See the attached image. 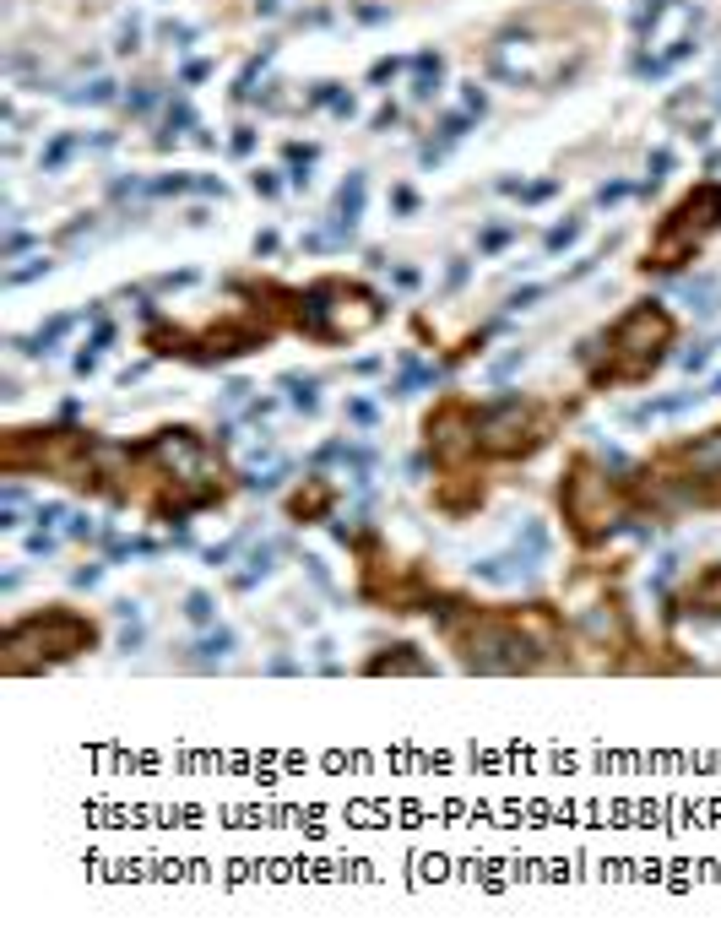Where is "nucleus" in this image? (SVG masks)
I'll return each instance as SVG.
<instances>
[{
	"mask_svg": "<svg viewBox=\"0 0 721 949\" xmlns=\"http://www.w3.org/2000/svg\"><path fill=\"white\" fill-rule=\"evenodd\" d=\"M451 608L456 602L440 608V629L462 652V668H472V673H532V668H542V646L521 629V618H494V613H478V608H467V618H456Z\"/></svg>",
	"mask_w": 721,
	"mask_h": 949,
	"instance_id": "obj_1",
	"label": "nucleus"
},
{
	"mask_svg": "<svg viewBox=\"0 0 721 949\" xmlns=\"http://www.w3.org/2000/svg\"><path fill=\"white\" fill-rule=\"evenodd\" d=\"M92 646H98L92 618H82L71 608H44V613H28L6 629V673H39V668L71 662Z\"/></svg>",
	"mask_w": 721,
	"mask_h": 949,
	"instance_id": "obj_2",
	"label": "nucleus"
},
{
	"mask_svg": "<svg viewBox=\"0 0 721 949\" xmlns=\"http://www.w3.org/2000/svg\"><path fill=\"white\" fill-rule=\"evenodd\" d=\"M667 348H673V315L656 298H646V304H635L624 321L608 332V353L624 359V364L608 369L602 380H646L651 369H662Z\"/></svg>",
	"mask_w": 721,
	"mask_h": 949,
	"instance_id": "obj_3",
	"label": "nucleus"
},
{
	"mask_svg": "<svg viewBox=\"0 0 721 949\" xmlns=\"http://www.w3.org/2000/svg\"><path fill=\"white\" fill-rule=\"evenodd\" d=\"M472 418H478V450H483V456L515 461V456H532L537 445H548V412H542L537 402L515 396V391H505V396L472 407Z\"/></svg>",
	"mask_w": 721,
	"mask_h": 949,
	"instance_id": "obj_4",
	"label": "nucleus"
},
{
	"mask_svg": "<svg viewBox=\"0 0 721 949\" xmlns=\"http://www.w3.org/2000/svg\"><path fill=\"white\" fill-rule=\"evenodd\" d=\"M558 500H564V516L575 521V532H581L586 543L624 537V516H613V483H608V466L575 461V472L558 483Z\"/></svg>",
	"mask_w": 721,
	"mask_h": 949,
	"instance_id": "obj_5",
	"label": "nucleus"
},
{
	"mask_svg": "<svg viewBox=\"0 0 721 949\" xmlns=\"http://www.w3.org/2000/svg\"><path fill=\"white\" fill-rule=\"evenodd\" d=\"M423 434H428V450H435L440 461H467V456H478V418H472L467 402L440 407L435 418H428Z\"/></svg>",
	"mask_w": 721,
	"mask_h": 949,
	"instance_id": "obj_6",
	"label": "nucleus"
},
{
	"mask_svg": "<svg viewBox=\"0 0 721 949\" xmlns=\"http://www.w3.org/2000/svg\"><path fill=\"white\" fill-rule=\"evenodd\" d=\"M537 570H542V564L510 543L505 554H488V559H478V564H472V581H483V586H526Z\"/></svg>",
	"mask_w": 721,
	"mask_h": 949,
	"instance_id": "obj_7",
	"label": "nucleus"
},
{
	"mask_svg": "<svg viewBox=\"0 0 721 949\" xmlns=\"http://www.w3.org/2000/svg\"><path fill=\"white\" fill-rule=\"evenodd\" d=\"M331 505H337V489L326 478H304V489L287 500V516H294L299 527L304 521H331Z\"/></svg>",
	"mask_w": 721,
	"mask_h": 949,
	"instance_id": "obj_8",
	"label": "nucleus"
},
{
	"mask_svg": "<svg viewBox=\"0 0 721 949\" xmlns=\"http://www.w3.org/2000/svg\"><path fill=\"white\" fill-rule=\"evenodd\" d=\"M683 608H689L694 618H721V564H705V570L689 581Z\"/></svg>",
	"mask_w": 721,
	"mask_h": 949,
	"instance_id": "obj_9",
	"label": "nucleus"
},
{
	"mask_svg": "<svg viewBox=\"0 0 721 949\" xmlns=\"http://www.w3.org/2000/svg\"><path fill=\"white\" fill-rule=\"evenodd\" d=\"M435 500H440V510H445V516H467V510H478V505H483V483L472 478V472H456V478H445V483H440V494H435Z\"/></svg>",
	"mask_w": 721,
	"mask_h": 949,
	"instance_id": "obj_10",
	"label": "nucleus"
},
{
	"mask_svg": "<svg viewBox=\"0 0 721 949\" xmlns=\"http://www.w3.org/2000/svg\"><path fill=\"white\" fill-rule=\"evenodd\" d=\"M277 386L287 391V402H294L299 412H310V418L321 412V380H315V375H299V369H287Z\"/></svg>",
	"mask_w": 721,
	"mask_h": 949,
	"instance_id": "obj_11",
	"label": "nucleus"
},
{
	"mask_svg": "<svg viewBox=\"0 0 721 949\" xmlns=\"http://www.w3.org/2000/svg\"><path fill=\"white\" fill-rule=\"evenodd\" d=\"M678 298H683L694 315H716V309H721V282H716V277H689V282L678 288Z\"/></svg>",
	"mask_w": 721,
	"mask_h": 949,
	"instance_id": "obj_12",
	"label": "nucleus"
},
{
	"mask_svg": "<svg viewBox=\"0 0 721 949\" xmlns=\"http://www.w3.org/2000/svg\"><path fill=\"white\" fill-rule=\"evenodd\" d=\"M233 646H239V635H233V629H228V624H217V629H212V635H201V641L190 646V662H201V668H212V662H223V657H228Z\"/></svg>",
	"mask_w": 721,
	"mask_h": 949,
	"instance_id": "obj_13",
	"label": "nucleus"
},
{
	"mask_svg": "<svg viewBox=\"0 0 721 949\" xmlns=\"http://www.w3.org/2000/svg\"><path fill=\"white\" fill-rule=\"evenodd\" d=\"M277 548H282V543H260V548H255V554L244 559V570L233 575V591H250L255 581H266V575L277 570V564H271V559H277Z\"/></svg>",
	"mask_w": 721,
	"mask_h": 949,
	"instance_id": "obj_14",
	"label": "nucleus"
},
{
	"mask_svg": "<svg viewBox=\"0 0 721 949\" xmlns=\"http://www.w3.org/2000/svg\"><path fill=\"white\" fill-rule=\"evenodd\" d=\"M418 646H391V657H369L364 673H428L423 657H412Z\"/></svg>",
	"mask_w": 721,
	"mask_h": 949,
	"instance_id": "obj_15",
	"label": "nucleus"
},
{
	"mask_svg": "<svg viewBox=\"0 0 721 949\" xmlns=\"http://www.w3.org/2000/svg\"><path fill=\"white\" fill-rule=\"evenodd\" d=\"M294 472V461H271L266 472H255V478H244V489L250 494H271V489H282V478Z\"/></svg>",
	"mask_w": 721,
	"mask_h": 949,
	"instance_id": "obj_16",
	"label": "nucleus"
},
{
	"mask_svg": "<svg viewBox=\"0 0 721 949\" xmlns=\"http://www.w3.org/2000/svg\"><path fill=\"white\" fill-rule=\"evenodd\" d=\"M337 212H342V217H358V212H364V174H347V185L337 191Z\"/></svg>",
	"mask_w": 721,
	"mask_h": 949,
	"instance_id": "obj_17",
	"label": "nucleus"
},
{
	"mask_svg": "<svg viewBox=\"0 0 721 949\" xmlns=\"http://www.w3.org/2000/svg\"><path fill=\"white\" fill-rule=\"evenodd\" d=\"M185 618L190 624H212L217 618V597L212 591H185Z\"/></svg>",
	"mask_w": 721,
	"mask_h": 949,
	"instance_id": "obj_18",
	"label": "nucleus"
},
{
	"mask_svg": "<svg viewBox=\"0 0 721 949\" xmlns=\"http://www.w3.org/2000/svg\"><path fill=\"white\" fill-rule=\"evenodd\" d=\"M66 537H71V543H98L103 532H98V521H92L87 510H76V516L66 521Z\"/></svg>",
	"mask_w": 721,
	"mask_h": 949,
	"instance_id": "obj_19",
	"label": "nucleus"
},
{
	"mask_svg": "<svg viewBox=\"0 0 721 949\" xmlns=\"http://www.w3.org/2000/svg\"><path fill=\"white\" fill-rule=\"evenodd\" d=\"M515 369H526V348H510V353H505V359H499V364L488 369V380H494V386H505V380H510Z\"/></svg>",
	"mask_w": 721,
	"mask_h": 949,
	"instance_id": "obj_20",
	"label": "nucleus"
},
{
	"mask_svg": "<svg viewBox=\"0 0 721 949\" xmlns=\"http://www.w3.org/2000/svg\"><path fill=\"white\" fill-rule=\"evenodd\" d=\"M342 412H347L358 429H374V423H380V407H374V402H364V396H347V407H342Z\"/></svg>",
	"mask_w": 721,
	"mask_h": 949,
	"instance_id": "obj_21",
	"label": "nucleus"
},
{
	"mask_svg": "<svg viewBox=\"0 0 721 949\" xmlns=\"http://www.w3.org/2000/svg\"><path fill=\"white\" fill-rule=\"evenodd\" d=\"M678 364H683L689 375H705V369H710V342H694L689 353H678Z\"/></svg>",
	"mask_w": 721,
	"mask_h": 949,
	"instance_id": "obj_22",
	"label": "nucleus"
},
{
	"mask_svg": "<svg viewBox=\"0 0 721 949\" xmlns=\"http://www.w3.org/2000/svg\"><path fill=\"white\" fill-rule=\"evenodd\" d=\"M33 521L39 527H60V521H71V510L60 500H44V505H33Z\"/></svg>",
	"mask_w": 721,
	"mask_h": 949,
	"instance_id": "obj_23",
	"label": "nucleus"
},
{
	"mask_svg": "<svg viewBox=\"0 0 721 949\" xmlns=\"http://www.w3.org/2000/svg\"><path fill=\"white\" fill-rule=\"evenodd\" d=\"M244 537H250V532H239L233 543H217V548H207V564H212V570H223V564H228L233 554H239V543H244Z\"/></svg>",
	"mask_w": 721,
	"mask_h": 949,
	"instance_id": "obj_24",
	"label": "nucleus"
},
{
	"mask_svg": "<svg viewBox=\"0 0 721 949\" xmlns=\"http://www.w3.org/2000/svg\"><path fill=\"white\" fill-rule=\"evenodd\" d=\"M49 266H55V261H33V266H17V271H6V282H12V288H22V282H33V277H44Z\"/></svg>",
	"mask_w": 721,
	"mask_h": 949,
	"instance_id": "obj_25",
	"label": "nucleus"
},
{
	"mask_svg": "<svg viewBox=\"0 0 721 949\" xmlns=\"http://www.w3.org/2000/svg\"><path fill=\"white\" fill-rule=\"evenodd\" d=\"M55 548H60V543H55V537H49V527H39V532H33V537H28V554H33V559H49V554H55Z\"/></svg>",
	"mask_w": 721,
	"mask_h": 949,
	"instance_id": "obj_26",
	"label": "nucleus"
},
{
	"mask_svg": "<svg viewBox=\"0 0 721 949\" xmlns=\"http://www.w3.org/2000/svg\"><path fill=\"white\" fill-rule=\"evenodd\" d=\"M98 581H103V564H82V570H71V586H76V591H92Z\"/></svg>",
	"mask_w": 721,
	"mask_h": 949,
	"instance_id": "obj_27",
	"label": "nucleus"
},
{
	"mask_svg": "<svg viewBox=\"0 0 721 949\" xmlns=\"http://www.w3.org/2000/svg\"><path fill=\"white\" fill-rule=\"evenodd\" d=\"M537 298H548V288H542V282H532V288H521V293H510V309H532Z\"/></svg>",
	"mask_w": 721,
	"mask_h": 949,
	"instance_id": "obj_28",
	"label": "nucleus"
},
{
	"mask_svg": "<svg viewBox=\"0 0 721 949\" xmlns=\"http://www.w3.org/2000/svg\"><path fill=\"white\" fill-rule=\"evenodd\" d=\"M250 391H255L250 380H228V386H223V407H239V402H250Z\"/></svg>",
	"mask_w": 721,
	"mask_h": 949,
	"instance_id": "obj_29",
	"label": "nucleus"
},
{
	"mask_svg": "<svg viewBox=\"0 0 721 949\" xmlns=\"http://www.w3.org/2000/svg\"><path fill=\"white\" fill-rule=\"evenodd\" d=\"M304 570H310V581H315L321 591H331V597H337V586H331V575H326V564H321L315 554H304Z\"/></svg>",
	"mask_w": 721,
	"mask_h": 949,
	"instance_id": "obj_30",
	"label": "nucleus"
},
{
	"mask_svg": "<svg viewBox=\"0 0 721 949\" xmlns=\"http://www.w3.org/2000/svg\"><path fill=\"white\" fill-rule=\"evenodd\" d=\"M575 239H581V223H564V228L548 234V250H564V244H575Z\"/></svg>",
	"mask_w": 721,
	"mask_h": 949,
	"instance_id": "obj_31",
	"label": "nucleus"
},
{
	"mask_svg": "<svg viewBox=\"0 0 721 949\" xmlns=\"http://www.w3.org/2000/svg\"><path fill=\"white\" fill-rule=\"evenodd\" d=\"M271 412H277V396H255V402H244V418H255V423L271 418Z\"/></svg>",
	"mask_w": 721,
	"mask_h": 949,
	"instance_id": "obj_32",
	"label": "nucleus"
},
{
	"mask_svg": "<svg viewBox=\"0 0 721 949\" xmlns=\"http://www.w3.org/2000/svg\"><path fill=\"white\" fill-rule=\"evenodd\" d=\"M141 641H147V629H141V618H136L125 635H119V652H141Z\"/></svg>",
	"mask_w": 721,
	"mask_h": 949,
	"instance_id": "obj_33",
	"label": "nucleus"
},
{
	"mask_svg": "<svg viewBox=\"0 0 721 949\" xmlns=\"http://www.w3.org/2000/svg\"><path fill=\"white\" fill-rule=\"evenodd\" d=\"M103 348H114V326H109V321H98V332H92L87 353H103Z\"/></svg>",
	"mask_w": 721,
	"mask_h": 949,
	"instance_id": "obj_34",
	"label": "nucleus"
},
{
	"mask_svg": "<svg viewBox=\"0 0 721 949\" xmlns=\"http://www.w3.org/2000/svg\"><path fill=\"white\" fill-rule=\"evenodd\" d=\"M114 618H125V624H136V618H141V602H130V597H119V602H114Z\"/></svg>",
	"mask_w": 721,
	"mask_h": 949,
	"instance_id": "obj_35",
	"label": "nucleus"
},
{
	"mask_svg": "<svg viewBox=\"0 0 721 949\" xmlns=\"http://www.w3.org/2000/svg\"><path fill=\"white\" fill-rule=\"evenodd\" d=\"M266 673H277V678H287V673H299V662H294V657H271V662H266Z\"/></svg>",
	"mask_w": 721,
	"mask_h": 949,
	"instance_id": "obj_36",
	"label": "nucleus"
},
{
	"mask_svg": "<svg viewBox=\"0 0 721 949\" xmlns=\"http://www.w3.org/2000/svg\"><path fill=\"white\" fill-rule=\"evenodd\" d=\"M407 478H412V483L428 478V456H412V461H407Z\"/></svg>",
	"mask_w": 721,
	"mask_h": 949,
	"instance_id": "obj_37",
	"label": "nucleus"
},
{
	"mask_svg": "<svg viewBox=\"0 0 721 949\" xmlns=\"http://www.w3.org/2000/svg\"><path fill=\"white\" fill-rule=\"evenodd\" d=\"M624 196H629V185H602V191H597L602 207H608V201H624Z\"/></svg>",
	"mask_w": 721,
	"mask_h": 949,
	"instance_id": "obj_38",
	"label": "nucleus"
},
{
	"mask_svg": "<svg viewBox=\"0 0 721 949\" xmlns=\"http://www.w3.org/2000/svg\"><path fill=\"white\" fill-rule=\"evenodd\" d=\"M385 76H396V60H380V66L369 71V82H385Z\"/></svg>",
	"mask_w": 721,
	"mask_h": 949,
	"instance_id": "obj_39",
	"label": "nucleus"
},
{
	"mask_svg": "<svg viewBox=\"0 0 721 949\" xmlns=\"http://www.w3.org/2000/svg\"><path fill=\"white\" fill-rule=\"evenodd\" d=\"M250 146H255V130H250V125H244V130H239V136H233V152H250Z\"/></svg>",
	"mask_w": 721,
	"mask_h": 949,
	"instance_id": "obj_40",
	"label": "nucleus"
},
{
	"mask_svg": "<svg viewBox=\"0 0 721 949\" xmlns=\"http://www.w3.org/2000/svg\"><path fill=\"white\" fill-rule=\"evenodd\" d=\"M396 212H418V196H412V191H396Z\"/></svg>",
	"mask_w": 721,
	"mask_h": 949,
	"instance_id": "obj_41",
	"label": "nucleus"
},
{
	"mask_svg": "<svg viewBox=\"0 0 721 949\" xmlns=\"http://www.w3.org/2000/svg\"><path fill=\"white\" fill-rule=\"evenodd\" d=\"M28 244H33V239H28V234H12V239H6V255H22V250H28Z\"/></svg>",
	"mask_w": 721,
	"mask_h": 949,
	"instance_id": "obj_42",
	"label": "nucleus"
},
{
	"mask_svg": "<svg viewBox=\"0 0 721 949\" xmlns=\"http://www.w3.org/2000/svg\"><path fill=\"white\" fill-rule=\"evenodd\" d=\"M705 391H710V396H721V375H710V380H705Z\"/></svg>",
	"mask_w": 721,
	"mask_h": 949,
	"instance_id": "obj_43",
	"label": "nucleus"
}]
</instances>
